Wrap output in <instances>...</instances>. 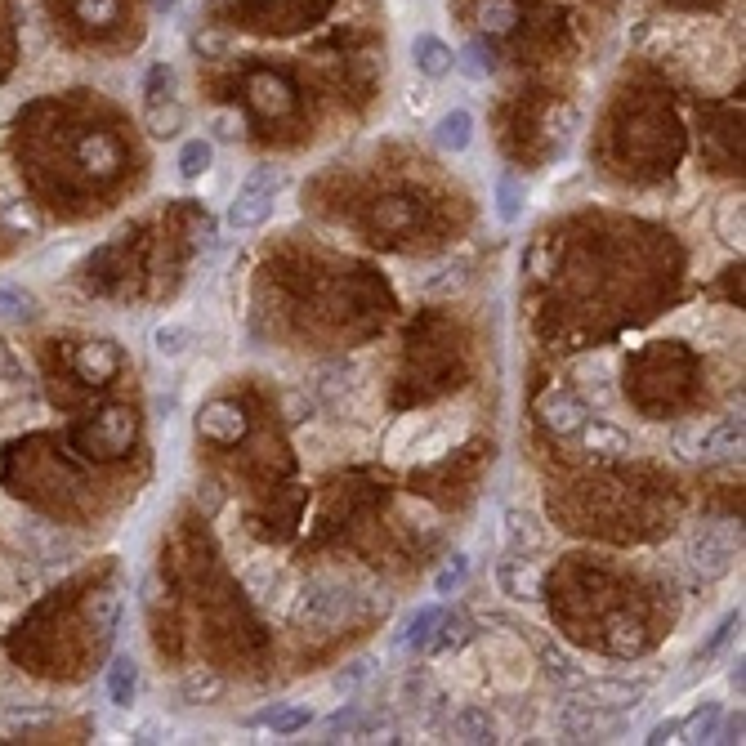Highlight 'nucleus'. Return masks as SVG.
<instances>
[{
  "label": "nucleus",
  "mask_w": 746,
  "mask_h": 746,
  "mask_svg": "<svg viewBox=\"0 0 746 746\" xmlns=\"http://www.w3.org/2000/svg\"><path fill=\"white\" fill-rule=\"evenodd\" d=\"M675 452H679V461H693V465L733 461L742 452V416L715 420V425H679Z\"/></svg>",
  "instance_id": "obj_1"
},
{
  "label": "nucleus",
  "mask_w": 746,
  "mask_h": 746,
  "mask_svg": "<svg viewBox=\"0 0 746 746\" xmlns=\"http://www.w3.org/2000/svg\"><path fill=\"white\" fill-rule=\"evenodd\" d=\"M286 188V175L277 166H255L251 175L242 179V188H237L233 206H228V224L237 228V233H251V228H260L264 219L273 215V202L277 193Z\"/></svg>",
  "instance_id": "obj_2"
},
{
  "label": "nucleus",
  "mask_w": 746,
  "mask_h": 746,
  "mask_svg": "<svg viewBox=\"0 0 746 746\" xmlns=\"http://www.w3.org/2000/svg\"><path fill=\"white\" fill-rule=\"evenodd\" d=\"M733 554H738V545H733L729 532L706 528V532L693 537V545H688V568H693L702 581H715L733 568Z\"/></svg>",
  "instance_id": "obj_3"
},
{
  "label": "nucleus",
  "mask_w": 746,
  "mask_h": 746,
  "mask_svg": "<svg viewBox=\"0 0 746 746\" xmlns=\"http://www.w3.org/2000/svg\"><path fill=\"white\" fill-rule=\"evenodd\" d=\"M496 581L510 599H541V563L532 554H505L496 563Z\"/></svg>",
  "instance_id": "obj_4"
},
{
  "label": "nucleus",
  "mask_w": 746,
  "mask_h": 746,
  "mask_svg": "<svg viewBox=\"0 0 746 746\" xmlns=\"http://www.w3.org/2000/svg\"><path fill=\"white\" fill-rule=\"evenodd\" d=\"M541 425L559 438L577 434V429L586 425V403H581L572 389H550V394L541 398Z\"/></svg>",
  "instance_id": "obj_5"
},
{
  "label": "nucleus",
  "mask_w": 746,
  "mask_h": 746,
  "mask_svg": "<svg viewBox=\"0 0 746 746\" xmlns=\"http://www.w3.org/2000/svg\"><path fill=\"white\" fill-rule=\"evenodd\" d=\"M344 608V590L327 586V581H318V586H309L300 595V608H295V617L309 621V626H331V621L340 617Z\"/></svg>",
  "instance_id": "obj_6"
},
{
  "label": "nucleus",
  "mask_w": 746,
  "mask_h": 746,
  "mask_svg": "<svg viewBox=\"0 0 746 746\" xmlns=\"http://www.w3.org/2000/svg\"><path fill=\"white\" fill-rule=\"evenodd\" d=\"M197 429H202L206 438H219V443H237V438L246 434V420L233 403H210L202 416H197Z\"/></svg>",
  "instance_id": "obj_7"
},
{
  "label": "nucleus",
  "mask_w": 746,
  "mask_h": 746,
  "mask_svg": "<svg viewBox=\"0 0 746 746\" xmlns=\"http://www.w3.org/2000/svg\"><path fill=\"white\" fill-rule=\"evenodd\" d=\"M411 63H416V72L438 81V76H447L456 68V54H452V45L438 41V36H416V41H411Z\"/></svg>",
  "instance_id": "obj_8"
},
{
  "label": "nucleus",
  "mask_w": 746,
  "mask_h": 746,
  "mask_svg": "<svg viewBox=\"0 0 746 746\" xmlns=\"http://www.w3.org/2000/svg\"><path fill=\"white\" fill-rule=\"evenodd\" d=\"M577 434H581V447H586L590 456H604V461H617V456L630 452V438L621 434L617 425H604V420H595V425L586 420Z\"/></svg>",
  "instance_id": "obj_9"
},
{
  "label": "nucleus",
  "mask_w": 746,
  "mask_h": 746,
  "mask_svg": "<svg viewBox=\"0 0 746 746\" xmlns=\"http://www.w3.org/2000/svg\"><path fill=\"white\" fill-rule=\"evenodd\" d=\"M434 143L443 152H465L474 143V112L470 108L443 112V117H438V126H434Z\"/></svg>",
  "instance_id": "obj_10"
},
{
  "label": "nucleus",
  "mask_w": 746,
  "mask_h": 746,
  "mask_svg": "<svg viewBox=\"0 0 746 746\" xmlns=\"http://www.w3.org/2000/svg\"><path fill=\"white\" fill-rule=\"evenodd\" d=\"M255 724H260V729H269V733H277V738H286V733L309 729V724H313V711H309L304 702H273L269 711L255 715Z\"/></svg>",
  "instance_id": "obj_11"
},
{
  "label": "nucleus",
  "mask_w": 746,
  "mask_h": 746,
  "mask_svg": "<svg viewBox=\"0 0 746 746\" xmlns=\"http://www.w3.org/2000/svg\"><path fill=\"white\" fill-rule=\"evenodd\" d=\"M452 738L456 742H496V720L483 711V706H461V711L452 715Z\"/></svg>",
  "instance_id": "obj_12"
},
{
  "label": "nucleus",
  "mask_w": 746,
  "mask_h": 746,
  "mask_svg": "<svg viewBox=\"0 0 746 746\" xmlns=\"http://www.w3.org/2000/svg\"><path fill=\"white\" fill-rule=\"evenodd\" d=\"M135 693H139V662L130 653H117L112 666H108V697L117 706H130Z\"/></svg>",
  "instance_id": "obj_13"
},
{
  "label": "nucleus",
  "mask_w": 746,
  "mask_h": 746,
  "mask_svg": "<svg viewBox=\"0 0 746 746\" xmlns=\"http://www.w3.org/2000/svg\"><path fill=\"white\" fill-rule=\"evenodd\" d=\"M251 94H255V103H260L264 112H273V117L291 112V85H286L282 76H273V72H255V76H251Z\"/></svg>",
  "instance_id": "obj_14"
},
{
  "label": "nucleus",
  "mask_w": 746,
  "mask_h": 746,
  "mask_svg": "<svg viewBox=\"0 0 746 746\" xmlns=\"http://www.w3.org/2000/svg\"><path fill=\"white\" fill-rule=\"evenodd\" d=\"M179 693H184L188 706H206V702H219V693H224V679H219L210 666H197V671L184 675V684H179Z\"/></svg>",
  "instance_id": "obj_15"
},
{
  "label": "nucleus",
  "mask_w": 746,
  "mask_h": 746,
  "mask_svg": "<svg viewBox=\"0 0 746 746\" xmlns=\"http://www.w3.org/2000/svg\"><path fill=\"white\" fill-rule=\"evenodd\" d=\"M590 693V711H595V706H608V711H626V706H635L639 697H644V684H604V679H599V684H590L586 688Z\"/></svg>",
  "instance_id": "obj_16"
},
{
  "label": "nucleus",
  "mask_w": 746,
  "mask_h": 746,
  "mask_svg": "<svg viewBox=\"0 0 746 746\" xmlns=\"http://www.w3.org/2000/svg\"><path fill=\"white\" fill-rule=\"evenodd\" d=\"M470 635H474V630H470V617H465V612H443L438 626H434V635H429V644L443 648V653H447V648L456 653V648L470 644Z\"/></svg>",
  "instance_id": "obj_17"
},
{
  "label": "nucleus",
  "mask_w": 746,
  "mask_h": 746,
  "mask_svg": "<svg viewBox=\"0 0 746 746\" xmlns=\"http://www.w3.org/2000/svg\"><path fill=\"white\" fill-rule=\"evenodd\" d=\"M210 161H215V143H210V139H188L184 148H179V179H202L210 170Z\"/></svg>",
  "instance_id": "obj_18"
},
{
  "label": "nucleus",
  "mask_w": 746,
  "mask_h": 746,
  "mask_svg": "<svg viewBox=\"0 0 746 746\" xmlns=\"http://www.w3.org/2000/svg\"><path fill=\"white\" fill-rule=\"evenodd\" d=\"M117 349L112 344H85L81 349V358H76V367H81V376H90V380H108L112 371H117Z\"/></svg>",
  "instance_id": "obj_19"
},
{
  "label": "nucleus",
  "mask_w": 746,
  "mask_h": 746,
  "mask_svg": "<svg viewBox=\"0 0 746 746\" xmlns=\"http://www.w3.org/2000/svg\"><path fill=\"white\" fill-rule=\"evenodd\" d=\"M81 161L90 170H99V175H108V170L121 166V152H117V143H112L108 135H90L81 143Z\"/></svg>",
  "instance_id": "obj_20"
},
{
  "label": "nucleus",
  "mask_w": 746,
  "mask_h": 746,
  "mask_svg": "<svg viewBox=\"0 0 746 746\" xmlns=\"http://www.w3.org/2000/svg\"><path fill=\"white\" fill-rule=\"evenodd\" d=\"M478 23H483V32H510L519 23V5L514 0H478Z\"/></svg>",
  "instance_id": "obj_21"
},
{
  "label": "nucleus",
  "mask_w": 746,
  "mask_h": 746,
  "mask_svg": "<svg viewBox=\"0 0 746 746\" xmlns=\"http://www.w3.org/2000/svg\"><path fill=\"white\" fill-rule=\"evenodd\" d=\"M188 344H193V331L179 327V322H170V327H157V331H152V349H157L161 358H184Z\"/></svg>",
  "instance_id": "obj_22"
},
{
  "label": "nucleus",
  "mask_w": 746,
  "mask_h": 746,
  "mask_svg": "<svg viewBox=\"0 0 746 746\" xmlns=\"http://www.w3.org/2000/svg\"><path fill=\"white\" fill-rule=\"evenodd\" d=\"M541 662H545V675H550V679H559L563 688H577V684H586V675L577 671V662H572V657L563 653V648H545V653H541Z\"/></svg>",
  "instance_id": "obj_23"
},
{
  "label": "nucleus",
  "mask_w": 746,
  "mask_h": 746,
  "mask_svg": "<svg viewBox=\"0 0 746 746\" xmlns=\"http://www.w3.org/2000/svg\"><path fill=\"white\" fill-rule=\"evenodd\" d=\"M143 121H148V130L157 139H166L184 126V108H179V103H166V108H161V103H148V108H143Z\"/></svg>",
  "instance_id": "obj_24"
},
{
  "label": "nucleus",
  "mask_w": 746,
  "mask_h": 746,
  "mask_svg": "<svg viewBox=\"0 0 746 746\" xmlns=\"http://www.w3.org/2000/svg\"><path fill=\"white\" fill-rule=\"evenodd\" d=\"M438 617H443V608H416V617L407 621V630H403V644L407 648H429V635H434V626H438Z\"/></svg>",
  "instance_id": "obj_25"
},
{
  "label": "nucleus",
  "mask_w": 746,
  "mask_h": 746,
  "mask_svg": "<svg viewBox=\"0 0 746 746\" xmlns=\"http://www.w3.org/2000/svg\"><path fill=\"white\" fill-rule=\"evenodd\" d=\"M715 724H720V706H706V711L679 720V733H684V742H711L715 738Z\"/></svg>",
  "instance_id": "obj_26"
},
{
  "label": "nucleus",
  "mask_w": 746,
  "mask_h": 746,
  "mask_svg": "<svg viewBox=\"0 0 746 746\" xmlns=\"http://www.w3.org/2000/svg\"><path fill=\"white\" fill-rule=\"evenodd\" d=\"M465 577H470V559H465V554H452V559L438 568L434 590H438V595H456V590L465 586Z\"/></svg>",
  "instance_id": "obj_27"
},
{
  "label": "nucleus",
  "mask_w": 746,
  "mask_h": 746,
  "mask_svg": "<svg viewBox=\"0 0 746 746\" xmlns=\"http://www.w3.org/2000/svg\"><path fill=\"white\" fill-rule=\"evenodd\" d=\"M210 135H215L219 143H237L242 139V130H246V121H242V112L237 108H219V112H210Z\"/></svg>",
  "instance_id": "obj_28"
},
{
  "label": "nucleus",
  "mask_w": 746,
  "mask_h": 746,
  "mask_svg": "<svg viewBox=\"0 0 746 746\" xmlns=\"http://www.w3.org/2000/svg\"><path fill=\"white\" fill-rule=\"evenodd\" d=\"M519 210H523V188L514 184V179H501V184H496V215H501L505 224H514Z\"/></svg>",
  "instance_id": "obj_29"
},
{
  "label": "nucleus",
  "mask_w": 746,
  "mask_h": 746,
  "mask_svg": "<svg viewBox=\"0 0 746 746\" xmlns=\"http://www.w3.org/2000/svg\"><path fill=\"white\" fill-rule=\"evenodd\" d=\"M738 626H742V617H738V612H729V617H724L720 626H715V635L706 639L702 648H697V662H711V657L720 653V648H724V644H729V639H733V630H738Z\"/></svg>",
  "instance_id": "obj_30"
},
{
  "label": "nucleus",
  "mask_w": 746,
  "mask_h": 746,
  "mask_svg": "<svg viewBox=\"0 0 746 746\" xmlns=\"http://www.w3.org/2000/svg\"><path fill=\"white\" fill-rule=\"evenodd\" d=\"M456 63H461V68L470 72V76H492V72H496V54L487 50L483 41H474L470 50H465V54H461V59H456Z\"/></svg>",
  "instance_id": "obj_31"
},
{
  "label": "nucleus",
  "mask_w": 746,
  "mask_h": 746,
  "mask_svg": "<svg viewBox=\"0 0 746 746\" xmlns=\"http://www.w3.org/2000/svg\"><path fill=\"white\" fill-rule=\"evenodd\" d=\"M612 653H621V657H630V653H639V630H635V621H617V626H612Z\"/></svg>",
  "instance_id": "obj_32"
},
{
  "label": "nucleus",
  "mask_w": 746,
  "mask_h": 746,
  "mask_svg": "<svg viewBox=\"0 0 746 746\" xmlns=\"http://www.w3.org/2000/svg\"><path fill=\"white\" fill-rule=\"evenodd\" d=\"M720 237H724L729 246L742 242V206H738V202H729V206L720 210Z\"/></svg>",
  "instance_id": "obj_33"
},
{
  "label": "nucleus",
  "mask_w": 746,
  "mask_h": 746,
  "mask_svg": "<svg viewBox=\"0 0 746 746\" xmlns=\"http://www.w3.org/2000/svg\"><path fill=\"white\" fill-rule=\"evenodd\" d=\"M85 23H112L117 18V0H76Z\"/></svg>",
  "instance_id": "obj_34"
},
{
  "label": "nucleus",
  "mask_w": 746,
  "mask_h": 746,
  "mask_svg": "<svg viewBox=\"0 0 746 746\" xmlns=\"http://www.w3.org/2000/svg\"><path fill=\"white\" fill-rule=\"evenodd\" d=\"M0 318H32V300L0 286Z\"/></svg>",
  "instance_id": "obj_35"
},
{
  "label": "nucleus",
  "mask_w": 746,
  "mask_h": 746,
  "mask_svg": "<svg viewBox=\"0 0 746 746\" xmlns=\"http://www.w3.org/2000/svg\"><path fill=\"white\" fill-rule=\"evenodd\" d=\"M675 733H679V720H662V724H657V729H653V738H648V742H653V746L675 742Z\"/></svg>",
  "instance_id": "obj_36"
},
{
  "label": "nucleus",
  "mask_w": 746,
  "mask_h": 746,
  "mask_svg": "<svg viewBox=\"0 0 746 746\" xmlns=\"http://www.w3.org/2000/svg\"><path fill=\"white\" fill-rule=\"evenodd\" d=\"M50 706H45V711H14V715H9V724H45V720H50Z\"/></svg>",
  "instance_id": "obj_37"
},
{
  "label": "nucleus",
  "mask_w": 746,
  "mask_h": 746,
  "mask_svg": "<svg viewBox=\"0 0 746 746\" xmlns=\"http://www.w3.org/2000/svg\"><path fill=\"white\" fill-rule=\"evenodd\" d=\"M197 50H206V54H219V50H224V41H219V36H197Z\"/></svg>",
  "instance_id": "obj_38"
},
{
  "label": "nucleus",
  "mask_w": 746,
  "mask_h": 746,
  "mask_svg": "<svg viewBox=\"0 0 746 746\" xmlns=\"http://www.w3.org/2000/svg\"><path fill=\"white\" fill-rule=\"evenodd\" d=\"M738 738H742V715H738V720H729V729L720 733V742H738Z\"/></svg>",
  "instance_id": "obj_39"
},
{
  "label": "nucleus",
  "mask_w": 746,
  "mask_h": 746,
  "mask_svg": "<svg viewBox=\"0 0 746 746\" xmlns=\"http://www.w3.org/2000/svg\"><path fill=\"white\" fill-rule=\"evenodd\" d=\"M152 5H157V14H175L179 0H152Z\"/></svg>",
  "instance_id": "obj_40"
}]
</instances>
